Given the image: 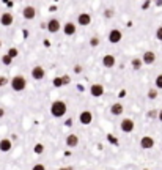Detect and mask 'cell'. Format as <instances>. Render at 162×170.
<instances>
[{"label": "cell", "instance_id": "cell-1", "mask_svg": "<svg viewBox=\"0 0 162 170\" xmlns=\"http://www.w3.org/2000/svg\"><path fill=\"white\" fill-rule=\"evenodd\" d=\"M66 110H68L66 102H65V101H60V99L53 101V102H52V106H50V113H52V115L55 117V118H61V117H65Z\"/></svg>", "mask_w": 162, "mask_h": 170}, {"label": "cell", "instance_id": "cell-2", "mask_svg": "<svg viewBox=\"0 0 162 170\" xmlns=\"http://www.w3.org/2000/svg\"><path fill=\"white\" fill-rule=\"evenodd\" d=\"M10 85H11V88L14 90V91H24L25 90V87H27V79L24 77V76H14V77L11 79V82H10Z\"/></svg>", "mask_w": 162, "mask_h": 170}, {"label": "cell", "instance_id": "cell-3", "mask_svg": "<svg viewBox=\"0 0 162 170\" xmlns=\"http://www.w3.org/2000/svg\"><path fill=\"white\" fill-rule=\"evenodd\" d=\"M79 121H80V125H90V123L93 121V113L90 112V110H84V112H80V115H79Z\"/></svg>", "mask_w": 162, "mask_h": 170}, {"label": "cell", "instance_id": "cell-4", "mask_svg": "<svg viewBox=\"0 0 162 170\" xmlns=\"http://www.w3.org/2000/svg\"><path fill=\"white\" fill-rule=\"evenodd\" d=\"M120 128H121L123 132L129 134V132L134 131V121H132L131 118H124V120H121V123H120Z\"/></svg>", "mask_w": 162, "mask_h": 170}, {"label": "cell", "instance_id": "cell-5", "mask_svg": "<svg viewBox=\"0 0 162 170\" xmlns=\"http://www.w3.org/2000/svg\"><path fill=\"white\" fill-rule=\"evenodd\" d=\"M121 38H123V33H121V30H118V28H113V30L109 32V41H110L112 44L120 43Z\"/></svg>", "mask_w": 162, "mask_h": 170}, {"label": "cell", "instance_id": "cell-6", "mask_svg": "<svg viewBox=\"0 0 162 170\" xmlns=\"http://www.w3.org/2000/svg\"><path fill=\"white\" fill-rule=\"evenodd\" d=\"M90 94H91L93 98H99L104 94V87L101 83H93L91 87H90Z\"/></svg>", "mask_w": 162, "mask_h": 170}, {"label": "cell", "instance_id": "cell-7", "mask_svg": "<svg viewBox=\"0 0 162 170\" xmlns=\"http://www.w3.org/2000/svg\"><path fill=\"white\" fill-rule=\"evenodd\" d=\"M142 63H145V65H153L156 62V54L153 52V51H146L145 54L142 55Z\"/></svg>", "mask_w": 162, "mask_h": 170}, {"label": "cell", "instance_id": "cell-8", "mask_svg": "<svg viewBox=\"0 0 162 170\" xmlns=\"http://www.w3.org/2000/svg\"><path fill=\"white\" fill-rule=\"evenodd\" d=\"M77 24L79 25H82V27H87L91 24V16H90L88 13H80L77 16Z\"/></svg>", "mask_w": 162, "mask_h": 170}, {"label": "cell", "instance_id": "cell-9", "mask_svg": "<svg viewBox=\"0 0 162 170\" xmlns=\"http://www.w3.org/2000/svg\"><path fill=\"white\" fill-rule=\"evenodd\" d=\"M140 147H142L143 150H151L153 147H154V139L150 137V136L142 137V139H140Z\"/></svg>", "mask_w": 162, "mask_h": 170}, {"label": "cell", "instance_id": "cell-10", "mask_svg": "<svg viewBox=\"0 0 162 170\" xmlns=\"http://www.w3.org/2000/svg\"><path fill=\"white\" fill-rule=\"evenodd\" d=\"M44 76H46V71H44L43 66H35V68L32 69V77H33L35 80L44 79Z\"/></svg>", "mask_w": 162, "mask_h": 170}, {"label": "cell", "instance_id": "cell-11", "mask_svg": "<svg viewBox=\"0 0 162 170\" xmlns=\"http://www.w3.org/2000/svg\"><path fill=\"white\" fill-rule=\"evenodd\" d=\"M13 22H14V17H13L11 13H3V14H0V24H2L3 27H10Z\"/></svg>", "mask_w": 162, "mask_h": 170}, {"label": "cell", "instance_id": "cell-12", "mask_svg": "<svg viewBox=\"0 0 162 170\" xmlns=\"http://www.w3.org/2000/svg\"><path fill=\"white\" fill-rule=\"evenodd\" d=\"M61 28V25H60V21L58 19H55V17H52L50 21L47 22V30L50 32V33H57L58 30Z\"/></svg>", "mask_w": 162, "mask_h": 170}, {"label": "cell", "instance_id": "cell-13", "mask_svg": "<svg viewBox=\"0 0 162 170\" xmlns=\"http://www.w3.org/2000/svg\"><path fill=\"white\" fill-rule=\"evenodd\" d=\"M22 16H24L25 19H29V21H32V19H35V16H36V9L29 5V6H25V8L22 9Z\"/></svg>", "mask_w": 162, "mask_h": 170}, {"label": "cell", "instance_id": "cell-14", "mask_svg": "<svg viewBox=\"0 0 162 170\" xmlns=\"http://www.w3.org/2000/svg\"><path fill=\"white\" fill-rule=\"evenodd\" d=\"M65 142H66V147H69V148H76V147L79 145V137H77L76 134H68Z\"/></svg>", "mask_w": 162, "mask_h": 170}, {"label": "cell", "instance_id": "cell-15", "mask_svg": "<svg viewBox=\"0 0 162 170\" xmlns=\"http://www.w3.org/2000/svg\"><path fill=\"white\" fill-rule=\"evenodd\" d=\"M123 110H124V107H123L121 102H115V104H112V107H110V113H112V115H115V117L121 115Z\"/></svg>", "mask_w": 162, "mask_h": 170}, {"label": "cell", "instance_id": "cell-16", "mask_svg": "<svg viewBox=\"0 0 162 170\" xmlns=\"http://www.w3.org/2000/svg\"><path fill=\"white\" fill-rule=\"evenodd\" d=\"M63 33H65L66 36H71L76 33V24L73 22H66L65 25H63Z\"/></svg>", "mask_w": 162, "mask_h": 170}, {"label": "cell", "instance_id": "cell-17", "mask_svg": "<svg viewBox=\"0 0 162 170\" xmlns=\"http://www.w3.org/2000/svg\"><path fill=\"white\" fill-rule=\"evenodd\" d=\"M11 147H13V143H11L10 139H2V140H0V151L8 153V151L11 150Z\"/></svg>", "mask_w": 162, "mask_h": 170}, {"label": "cell", "instance_id": "cell-18", "mask_svg": "<svg viewBox=\"0 0 162 170\" xmlns=\"http://www.w3.org/2000/svg\"><path fill=\"white\" fill-rule=\"evenodd\" d=\"M102 65L105 66V68H113L115 66V57L113 55H104V58H102Z\"/></svg>", "mask_w": 162, "mask_h": 170}, {"label": "cell", "instance_id": "cell-19", "mask_svg": "<svg viewBox=\"0 0 162 170\" xmlns=\"http://www.w3.org/2000/svg\"><path fill=\"white\" fill-rule=\"evenodd\" d=\"M131 65H132V68H134V71H139L140 68H142V60L140 58H132V62H131Z\"/></svg>", "mask_w": 162, "mask_h": 170}, {"label": "cell", "instance_id": "cell-20", "mask_svg": "<svg viewBox=\"0 0 162 170\" xmlns=\"http://www.w3.org/2000/svg\"><path fill=\"white\" fill-rule=\"evenodd\" d=\"M10 58H16L17 55H19V51L16 49V47H11V49H8V54H6Z\"/></svg>", "mask_w": 162, "mask_h": 170}, {"label": "cell", "instance_id": "cell-21", "mask_svg": "<svg viewBox=\"0 0 162 170\" xmlns=\"http://www.w3.org/2000/svg\"><path fill=\"white\" fill-rule=\"evenodd\" d=\"M33 151H35V154H43V153H44L43 143H36V145H35V148H33Z\"/></svg>", "mask_w": 162, "mask_h": 170}, {"label": "cell", "instance_id": "cell-22", "mask_svg": "<svg viewBox=\"0 0 162 170\" xmlns=\"http://www.w3.org/2000/svg\"><path fill=\"white\" fill-rule=\"evenodd\" d=\"M154 85H156V90H162V74H159L154 79Z\"/></svg>", "mask_w": 162, "mask_h": 170}, {"label": "cell", "instance_id": "cell-23", "mask_svg": "<svg viewBox=\"0 0 162 170\" xmlns=\"http://www.w3.org/2000/svg\"><path fill=\"white\" fill-rule=\"evenodd\" d=\"M90 46H91V47H98V46H99V38H98V36H91V38H90Z\"/></svg>", "mask_w": 162, "mask_h": 170}, {"label": "cell", "instance_id": "cell-24", "mask_svg": "<svg viewBox=\"0 0 162 170\" xmlns=\"http://www.w3.org/2000/svg\"><path fill=\"white\" fill-rule=\"evenodd\" d=\"M2 63H3V65H6V66H10V65L13 63V58H10V57H8V55L5 54V55L2 57Z\"/></svg>", "mask_w": 162, "mask_h": 170}, {"label": "cell", "instance_id": "cell-25", "mask_svg": "<svg viewBox=\"0 0 162 170\" xmlns=\"http://www.w3.org/2000/svg\"><path fill=\"white\" fill-rule=\"evenodd\" d=\"M148 98H150V99H156V98H157V90H156V88H151V90L148 91Z\"/></svg>", "mask_w": 162, "mask_h": 170}, {"label": "cell", "instance_id": "cell-26", "mask_svg": "<svg viewBox=\"0 0 162 170\" xmlns=\"http://www.w3.org/2000/svg\"><path fill=\"white\" fill-rule=\"evenodd\" d=\"M61 83H63V85H69V83H71V77H69L68 74L61 76Z\"/></svg>", "mask_w": 162, "mask_h": 170}, {"label": "cell", "instance_id": "cell-27", "mask_svg": "<svg viewBox=\"0 0 162 170\" xmlns=\"http://www.w3.org/2000/svg\"><path fill=\"white\" fill-rule=\"evenodd\" d=\"M52 83H53V87H63V83H61V77H55L52 80Z\"/></svg>", "mask_w": 162, "mask_h": 170}, {"label": "cell", "instance_id": "cell-28", "mask_svg": "<svg viewBox=\"0 0 162 170\" xmlns=\"http://www.w3.org/2000/svg\"><path fill=\"white\" fill-rule=\"evenodd\" d=\"M156 38L159 41H162V27H157V30H156Z\"/></svg>", "mask_w": 162, "mask_h": 170}, {"label": "cell", "instance_id": "cell-29", "mask_svg": "<svg viewBox=\"0 0 162 170\" xmlns=\"http://www.w3.org/2000/svg\"><path fill=\"white\" fill-rule=\"evenodd\" d=\"M82 71H84L82 65H76V66H74V74H80Z\"/></svg>", "mask_w": 162, "mask_h": 170}, {"label": "cell", "instance_id": "cell-30", "mask_svg": "<svg viewBox=\"0 0 162 170\" xmlns=\"http://www.w3.org/2000/svg\"><path fill=\"white\" fill-rule=\"evenodd\" d=\"M113 16V9H104V17H112Z\"/></svg>", "mask_w": 162, "mask_h": 170}, {"label": "cell", "instance_id": "cell-31", "mask_svg": "<svg viewBox=\"0 0 162 170\" xmlns=\"http://www.w3.org/2000/svg\"><path fill=\"white\" fill-rule=\"evenodd\" d=\"M32 170H46V167H44L43 164H36V165H33Z\"/></svg>", "mask_w": 162, "mask_h": 170}, {"label": "cell", "instance_id": "cell-32", "mask_svg": "<svg viewBox=\"0 0 162 170\" xmlns=\"http://www.w3.org/2000/svg\"><path fill=\"white\" fill-rule=\"evenodd\" d=\"M8 83V79L6 77H0V88L3 87V85H6Z\"/></svg>", "mask_w": 162, "mask_h": 170}, {"label": "cell", "instance_id": "cell-33", "mask_svg": "<svg viewBox=\"0 0 162 170\" xmlns=\"http://www.w3.org/2000/svg\"><path fill=\"white\" fill-rule=\"evenodd\" d=\"M150 5H151L150 2H143V3H142V9H148V8H150Z\"/></svg>", "mask_w": 162, "mask_h": 170}, {"label": "cell", "instance_id": "cell-34", "mask_svg": "<svg viewBox=\"0 0 162 170\" xmlns=\"http://www.w3.org/2000/svg\"><path fill=\"white\" fill-rule=\"evenodd\" d=\"M157 118H159V121H160V123H162V110H160V112H159V113H157Z\"/></svg>", "mask_w": 162, "mask_h": 170}, {"label": "cell", "instance_id": "cell-35", "mask_svg": "<svg viewBox=\"0 0 162 170\" xmlns=\"http://www.w3.org/2000/svg\"><path fill=\"white\" fill-rule=\"evenodd\" d=\"M71 125H73V120H71V118L66 120V126H71Z\"/></svg>", "mask_w": 162, "mask_h": 170}, {"label": "cell", "instance_id": "cell-36", "mask_svg": "<svg viewBox=\"0 0 162 170\" xmlns=\"http://www.w3.org/2000/svg\"><path fill=\"white\" fill-rule=\"evenodd\" d=\"M3 115H5V110H3V109H2V107H0V118H2V117H3Z\"/></svg>", "mask_w": 162, "mask_h": 170}, {"label": "cell", "instance_id": "cell-37", "mask_svg": "<svg viewBox=\"0 0 162 170\" xmlns=\"http://www.w3.org/2000/svg\"><path fill=\"white\" fill-rule=\"evenodd\" d=\"M156 5H157V6H162V0H157V2H156Z\"/></svg>", "mask_w": 162, "mask_h": 170}, {"label": "cell", "instance_id": "cell-38", "mask_svg": "<svg viewBox=\"0 0 162 170\" xmlns=\"http://www.w3.org/2000/svg\"><path fill=\"white\" fill-rule=\"evenodd\" d=\"M58 170H68V168H66V167H60Z\"/></svg>", "mask_w": 162, "mask_h": 170}, {"label": "cell", "instance_id": "cell-39", "mask_svg": "<svg viewBox=\"0 0 162 170\" xmlns=\"http://www.w3.org/2000/svg\"><path fill=\"white\" fill-rule=\"evenodd\" d=\"M0 47H2V41H0Z\"/></svg>", "mask_w": 162, "mask_h": 170}]
</instances>
